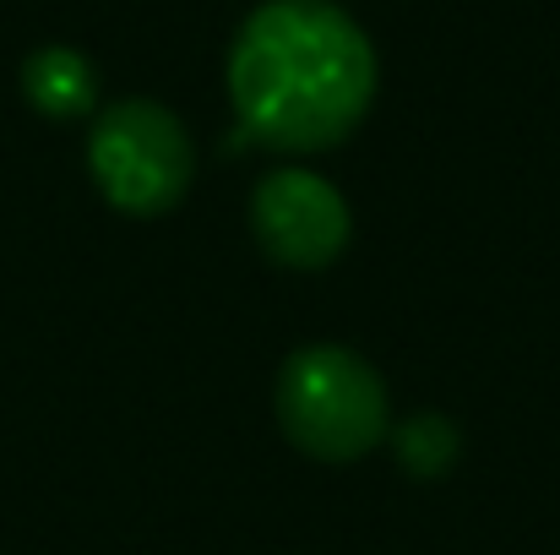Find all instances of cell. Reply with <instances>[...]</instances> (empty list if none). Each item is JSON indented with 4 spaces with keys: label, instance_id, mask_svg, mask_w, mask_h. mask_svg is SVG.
Returning <instances> with one entry per match:
<instances>
[{
    "label": "cell",
    "instance_id": "obj_1",
    "mask_svg": "<svg viewBox=\"0 0 560 555\" xmlns=\"http://www.w3.org/2000/svg\"><path fill=\"white\" fill-rule=\"evenodd\" d=\"M240 131L278 153L343 142L375 99V49L332 0H267L229 49Z\"/></svg>",
    "mask_w": 560,
    "mask_h": 555
},
{
    "label": "cell",
    "instance_id": "obj_2",
    "mask_svg": "<svg viewBox=\"0 0 560 555\" xmlns=\"http://www.w3.org/2000/svg\"><path fill=\"white\" fill-rule=\"evenodd\" d=\"M278 419L311 458L354 463L386 436V386L354 349L311 344L283 366Z\"/></svg>",
    "mask_w": 560,
    "mask_h": 555
},
{
    "label": "cell",
    "instance_id": "obj_3",
    "mask_svg": "<svg viewBox=\"0 0 560 555\" xmlns=\"http://www.w3.org/2000/svg\"><path fill=\"white\" fill-rule=\"evenodd\" d=\"M88 164L98 190L120 207V212H170L190 185L196 170V148H190L186 126L153 104V99H126L115 109H104L93 120L88 137Z\"/></svg>",
    "mask_w": 560,
    "mask_h": 555
},
{
    "label": "cell",
    "instance_id": "obj_4",
    "mask_svg": "<svg viewBox=\"0 0 560 555\" xmlns=\"http://www.w3.org/2000/svg\"><path fill=\"white\" fill-rule=\"evenodd\" d=\"M250 223L283 267H327L349 245V201L316 170H272L250 196Z\"/></svg>",
    "mask_w": 560,
    "mask_h": 555
},
{
    "label": "cell",
    "instance_id": "obj_5",
    "mask_svg": "<svg viewBox=\"0 0 560 555\" xmlns=\"http://www.w3.org/2000/svg\"><path fill=\"white\" fill-rule=\"evenodd\" d=\"M22 93L38 115L49 120H71V115H88L93 109V93H98V77L88 66V55L66 49V44H49L38 55H27L22 66Z\"/></svg>",
    "mask_w": 560,
    "mask_h": 555
},
{
    "label": "cell",
    "instance_id": "obj_6",
    "mask_svg": "<svg viewBox=\"0 0 560 555\" xmlns=\"http://www.w3.org/2000/svg\"><path fill=\"white\" fill-rule=\"evenodd\" d=\"M392 447H397V458H402L408 474L435 479V474H446L452 458H457V430H452L446 414H413L408 425H397Z\"/></svg>",
    "mask_w": 560,
    "mask_h": 555
}]
</instances>
